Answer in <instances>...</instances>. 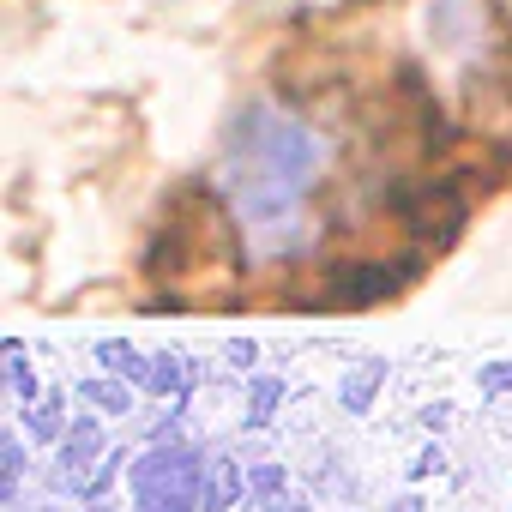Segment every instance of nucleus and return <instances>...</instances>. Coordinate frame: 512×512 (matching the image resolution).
Wrapping results in <instances>:
<instances>
[{
    "label": "nucleus",
    "mask_w": 512,
    "mask_h": 512,
    "mask_svg": "<svg viewBox=\"0 0 512 512\" xmlns=\"http://www.w3.org/2000/svg\"><path fill=\"white\" fill-rule=\"evenodd\" d=\"M19 476H25V446L7 440V446H0V488H7V500L19 494Z\"/></svg>",
    "instance_id": "nucleus-11"
},
{
    "label": "nucleus",
    "mask_w": 512,
    "mask_h": 512,
    "mask_svg": "<svg viewBox=\"0 0 512 512\" xmlns=\"http://www.w3.org/2000/svg\"><path fill=\"white\" fill-rule=\"evenodd\" d=\"M7 356H13V368H7V386H13L25 404H37V374L25 368V350H19V344H7Z\"/></svg>",
    "instance_id": "nucleus-12"
},
{
    "label": "nucleus",
    "mask_w": 512,
    "mask_h": 512,
    "mask_svg": "<svg viewBox=\"0 0 512 512\" xmlns=\"http://www.w3.org/2000/svg\"><path fill=\"white\" fill-rule=\"evenodd\" d=\"M476 386H482V392H512V362H488V368H476Z\"/></svg>",
    "instance_id": "nucleus-14"
},
{
    "label": "nucleus",
    "mask_w": 512,
    "mask_h": 512,
    "mask_svg": "<svg viewBox=\"0 0 512 512\" xmlns=\"http://www.w3.org/2000/svg\"><path fill=\"white\" fill-rule=\"evenodd\" d=\"M440 464H446V458H440V446H428V452H416V464H410V476L422 482V476H434Z\"/></svg>",
    "instance_id": "nucleus-16"
},
{
    "label": "nucleus",
    "mask_w": 512,
    "mask_h": 512,
    "mask_svg": "<svg viewBox=\"0 0 512 512\" xmlns=\"http://www.w3.org/2000/svg\"><path fill=\"white\" fill-rule=\"evenodd\" d=\"M266 512H308V500L302 494H278V500H266Z\"/></svg>",
    "instance_id": "nucleus-17"
},
{
    "label": "nucleus",
    "mask_w": 512,
    "mask_h": 512,
    "mask_svg": "<svg viewBox=\"0 0 512 512\" xmlns=\"http://www.w3.org/2000/svg\"><path fill=\"white\" fill-rule=\"evenodd\" d=\"M61 404H67V398H61V392H49V398H37V404L25 410V428H31V440H43V446H49V440H67Z\"/></svg>",
    "instance_id": "nucleus-8"
},
{
    "label": "nucleus",
    "mask_w": 512,
    "mask_h": 512,
    "mask_svg": "<svg viewBox=\"0 0 512 512\" xmlns=\"http://www.w3.org/2000/svg\"><path fill=\"white\" fill-rule=\"evenodd\" d=\"M284 398V380H253V398H247V428H266L272 410Z\"/></svg>",
    "instance_id": "nucleus-10"
},
{
    "label": "nucleus",
    "mask_w": 512,
    "mask_h": 512,
    "mask_svg": "<svg viewBox=\"0 0 512 512\" xmlns=\"http://www.w3.org/2000/svg\"><path fill=\"white\" fill-rule=\"evenodd\" d=\"M133 356V344H121V338H109V344H97V362H109V368H121Z\"/></svg>",
    "instance_id": "nucleus-15"
},
{
    "label": "nucleus",
    "mask_w": 512,
    "mask_h": 512,
    "mask_svg": "<svg viewBox=\"0 0 512 512\" xmlns=\"http://www.w3.org/2000/svg\"><path fill=\"white\" fill-rule=\"evenodd\" d=\"M205 476H211V458L199 446L187 440L145 446L139 464H127L133 512H205Z\"/></svg>",
    "instance_id": "nucleus-2"
},
{
    "label": "nucleus",
    "mask_w": 512,
    "mask_h": 512,
    "mask_svg": "<svg viewBox=\"0 0 512 512\" xmlns=\"http://www.w3.org/2000/svg\"><path fill=\"white\" fill-rule=\"evenodd\" d=\"M446 416H452V404H428L422 410V428H446Z\"/></svg>",
    "instance_id": "nucleus-18"
},
{
    "label": "nucleus",
    "mask_w": 512,
    "mask_h": 512,
    "mask_svg": "<svg viewBox=\"0 0 512 512\" xmlns=\"http://www.w3.org/2000/svg\"><path fill=\"white\" fill-rule=\"evenodd\" d=\"M404 223L422 235V241H452L458 235V223H464V193L452 187V181H434V187H422L416 199H404Z\"/></svg>",
    "instance_id": "nucleus-3"
},
{
    "label": "nucleus",
    "mask_w": 512,
    "mask_h": 512,
    "mask_svg": "<svg viewBox=\"0 0 512 512\" xmlns=\"http://www.w3.org/2000/svg\"><path fill=\"white\" fill-rule=\"evenodd\" d=\"M386 374H392V368H386L380 356L356 362V368L338 380V404H344V416H368V410H374V392L386 386Z\"/></svg>",
    "instance_id": "nucleus-5"
},
{
    "label": "nucleus",
    "mask_w": 512,
    "mask_h": 512,
    "mask_svg": "<svg viewBox=\"0 0 512 512\" xmlns=\"http://www.w3.org/2000/svg\"><path fill=\"white\" fill-rule=\"evenodd\" d=\"M410 278H416V260H404V266H350V272L332 278V302L338 308H368V302L398 296Z\"/></svg>",
    "instance_id": "nucleus-4"
},
{
    "label": "nucleus",
    "mask_w": 512,
    "mask_h": 512,
    "mask_svg": "<svg viewBox=\"0 0 512 512\" xmlns=\"http://www.w3.org/2000/svg\"><path fill=\"white\" fill-rule=\"evenodd\" d=\"M85 512H109V506H103V500H91V506H85Z\"/></svg>",
    "instance_id": "nucleus-20"
},
{
    "label": "nucleus",
    "mask_w": 512,
    "mask_h": 512,
    "mask_svg": "<svg viewBox=\"0 0 512 512\" xmlns=\"http://www.w3.org/2000/svg\"><path fill=\"white\" fill-rule=\"evenodd\" d=\"M247 488L260 494V500H278L284 494V464H253L247 470Z\"/></svg>",
    "instance_id": "nucleus-13"
},
{
    "label": "nucleus",
    "mask_w": 512,
    "mask_h": 512,
    "mask_svg": "<svg viewBox=\"0 0 512 512\" xmlns=\"http://www.w3.org/2000/svg\"><path fill=\"white\" fill-rule=\"evenodd\" d=\"M139 386L151 398H193V368H181V356H151Z\"/></svg>",
    "instance_id": "nucleus-6"
},
{
    "label": "nucleus",
    "mask_w": 512,
    "mask_h": 512,
    "mask_svg": "<svg viewBox=\"0 0 512 512\" xmlns=\"http://www.w3.org/2000/svg\"><path fill=\"white\" fill-rule=\"evenodd\" d=\"M79 392H85V404L103 410V416H127V404H133V380H85Z\"/></svg>",
    "instance_id": "nucleus-9"
},
{
    "label": "nucleus",
    "mask_w": 512,
    "mask_h": 512,
    "mask_svg": "<svg viewBox=\"0 0 512 512\" xmlns=\"http://www.w3.org/2000/svg\"><path fill=\"white\" fill-rule=\"evenodd\" d=\"M326 145L308 121L278 103H247L229 127L217 187L235 211V229L253 260H284L308 235V193L320 181Z\"/></svg>",
    "instance_id": "nucleus-1"
},
{
    "label": "nucleus",
    "mask_w": 512,
    "mask_h": 512,
    "mask_svg": "<svg viewBox=\"0 0 512 512\" xmlns=\"http://www.w3.org/2000/svg\"><path fill=\"white\" fill-rule=\"evenodd\" d=\"M392 512H422V500H416V494H404V500H392Z\"/></svg>",
    "instance_id": "nucleus-19"
},
{
    "label": "nucleus",
    "mask_w": 512,
    "mask_h": 512,
    "mask_svg": "<svg viewBox=\"0 0 512 512\" xmlns=\"http://www.w3.org/2000/svg\"><path fill=\"white\" fill-rule=\"evenodd\" d=\"M247 488L241 464L235 458H211V476H205V512H229V500Z\"/></svg>",
    "instance_id": "nucleus-7"
}]
</instances>
